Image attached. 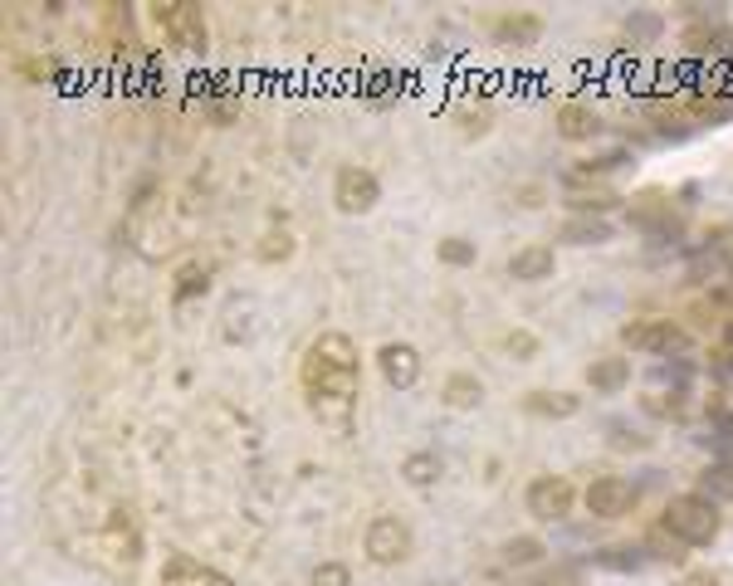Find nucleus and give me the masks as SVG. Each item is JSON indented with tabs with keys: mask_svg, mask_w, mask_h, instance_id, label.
<instances>
[{
	"mask_svg": "<svg viewBox=\"0 0 733 586\" xmlns=\"http://www.w3.org/2000/svg\"><path fill=\"white\" fill-rule=\"evenodd\" d=\"M157 25L167 29L176 49L186 54H206V20H200V5H186V0H157L152 5Z\"/></svg>",
	"mask_w": 733,
	"mask_h": 586,
	"instance_id": "6",
	"label": "nucleus"
},
{
	"mask_svg": "<svg viewBox=\"0 0 733 586\" xmlns=\"http://www.w3.org/2000/svg\"><path fill=\"white\" fill-rule=\"evenodd\" d=\"M587 381H591V391H621L631 381V362L626 357H601V362H591L587 367Z\"/></svg>",
	"mask_w": 733,
	"mask_h": 586,
	"instance_id": "19",
	"label": "nucleus"
},
{
	"mask_svg": "<svg viewBox=\"0 0 733 586\" xmlns=\"http://www.w3.org/2000/svg\"><path fill=\"white\" fill-rule=\"evenodd\" d=\"M298 381H304V396L314 401V411L343 420V411L353 406L357 387H363V352H357V342L347 332H318L304 347Z\"/></svg>",
	"mask_w": 733,
	"mask_h": 586,
	"instance_id": "1",
	"label": "nucleus"
},
{
	"mask_svg": "<svg viewBox=\"0 0 733 586\" xmlns=\"http://www.w3.org/2000/svg\"><path fill=\"white\" fill-rule=\"evenodd\" d=\"M552 269H558V255H552V245H528V249H518V255L509 259V274H514L518 284H538V279H552Z\"/></svg>",
	"mask_w": 733,
	"mask_h": 586,
	"instance_id": "16",
	"label": "nucleus"
},
{
	"mask_svg": "<svg viewBox=\"0 0 733 586\" xmlns=\"http://www.w3.org/2000/svg\"><path fill=\"white\" fill-rule=\"evenodd\" d=\"M363 552L367 562H377V567H396V562L411 558V528L406 518H396V513H381V518L367 523L363 533Z\"/></svg>",
	"mask_w": 733,
	"mask_h": 586,
	"instance_id": "5",
	"label": "nucleus"
},
{
	"mask_svg": "<svg viewBox=\"0 0 733 586\" xmlns=\"http://www.w3.org/2000/svg\"><path fill=\"white\" fill-rule=\"evenodd\" d=\"M705 489L733 499V464H709V469H705Z\"/></svg>",
	"mask_w": 733,
	"mask_h": 586,
	"instance_id": "30",
	"label": "nucleus"
},
{
	"mask_svg": "<svg viewBox=\"0 0 733 586\" xmlns=\"http://www.w3.org/2000/svg\"><path fill=\"white\" fill-rule=\"evenodd\" d=\"M621 196H611V191H597V196H572L567 210L572 216H601V210H616Z\"/></svg>",
	"mask_w": 733,
	"mask_h": 586,
	"instance_id": "25",
	"label": "nucleus"
},
{
	"mask_svg": "<svg viewBox=\"0 0 733 586\" xmlns=\"http://www.w3.org/2000/svg\"><path fill=\"white\" fill-rule=\"evenodd\" d=\"M611 235H616V225L601 216H572L567 225H562V240H567V245H607Z\"/></svg>",
	"mask_w": 733,
	"mask_h": 586,
	"instance_id": "18",
	"label": "nucleus"
},
{
	"mask_svg": "<svg viewBox=\"0 0 733 586\" xmlns=\"http://www.w3.org/2000/svg\"><path fill=\"white\" fill-rule=\"evenodd\" d=\"M646 558H650V548H636V542H626V548H601V552H597L601 567H616V572H636Z\"/></svg>",
	"mask_w": 733,
	"mask_h": 586,
	"instance_id": "23",
	"label": "nucleus"
},
{
	"mask_svg": "<svg viewBox=\"0 0 733 586\" xmlns=\"http://www.w3.org/2000/svg\"><path fill=\"white\" fill-rule=\"evenodd\" d=\"M538 586H582V577H577V572H543Z\"/></svg>",
	"mask_w": 733,
	"mask_h": 586,
	"instance_id": "33",
	"label": "nucleus"
},
{
	"mask_svg": "<svg viewBox=\"0 0 733 586\" xmlns=\"http://www.w3.org/2000/svg\"><path fill=\"white\" fill-rule=\"evenodd\" d=\"M436 259H440V265H450V269H469L479 259V249H475V240H465V235H445L436 245Z\"/></svg>",
	"mask_w": 733,
	"mask_h": 586,
	"instance_id": "21",
	"label": "nucleus"
},
{
	"mask_svg": "<svg viewBox=\"0 0 733 586\" xmlns=\"http://www.w3.org/2000/svg\"><path fill=\"white\" fill-rule=\"evenodd\" d=\"M98 538H103V552L113 567H137V558H143V523H137V513L127 509V503H113V509L103 513V528H98Z\"/></svg>",
	"mask_w": 733,
	"mask_h": 586,
	"instance_id": "3",
	"label": "nucleus"
},
{
	"mask_svg": "<svg viewBox=\"0 0 733 586\" xmlns=\"http://www.w3.org/2000/svg\"><path fill=\"white\" fill-rule=\"evenodd\" d=\"M572 503H577V484L562 479V474H538L534 484H528V513L543 523H562L572 513Z\"/></svg>",
	"mask_w": 733,
	"mask_h": 586,
	"instance_id": "8",
	"label": "nucleus"
},
{
	"mask_svg": "<svg viewBox=\"0 0 733 586\" xmlns=\"http://www.w3.org/2000/svg\"><path fill=\"white\" fill-rule=\"evenodd\" d=\"M543 558H548V548L538 538H509L504 542V562H509V567H543Z\"/></svg>",
	"mask_w": 733,
	"mask_h": 586,
	"instance_id": "22",
	"label": "nucleus"
},
{
	"mask_svg": "<svg viewBox=\"0 0 733 586\" xmlns=\"http://www.w3.org/2000/svg\"><path fill=\"white\" fill-rule=\"evenodd\" d=\"M518 406L528 411V416H543V420H567V416H577L582 411V401L572 396V391H552V387H543V391H528Z\"/></svg>",
	"mask_w": 733,
	"mask_h": 586,
	"instance_id": "14",
	"label": "nucleus"
},
{
	"mask_svg": "<svg viewBox=\"0 0 733 586\" xmlns=\"http://www.w3.org/2000/svg\"><path fill=\"white\" fill-rule=\"evenodd\" d=\"M646 406H650V416H660V420H685V416H689V411H685V391H670V396H650Z\"/></svg>",
	"mask_w": 733,
	"mask_h": 586,
	"instance_id": "27",
	"label": "nucleus"
},
{
	"mask_svg": "<svg viewBox=\"0 0 733 586\" xmlns=\"http://www.w3.org/2000/svg\"><path fill=\"white\" fill-rule=\"evenodd\" d=\"M440 474H445V464H440L436 450H411L406 460H401V479H406L411 489H436Z\"/></svg>",
	"mask_w": 733,
	"mask_h": 586,
	"instance_id": "17",
	"label": "nucleus"
},
{
	"mask_svg": "<svg viewBox=\"0 0 733 586\" xmlns=\"http://www.w3.org/2000/svg\"><path fill=\"white\" fill-rule=\"evenodd\" d=\"M504 352H509V357H538V338H534V332H524V328H514L504 338Z\"/></svg>",
	"mask_w": 733,
	"mask_h": 586,
	"instance_id": "29",
	"label": "nucleus"
},
{
	"mask_svg": "<svg viewBox=\"0 0 733 586\" xmlns=\"http://www.w3.org/2000/svg\"><path fill=\"white\" fill-rule=\"evenodd\" d=\"M494 35L504 45H534L543 35V15L538 10H504V15H494Z\"/></svg>",
	"mask_w": 733,
	"mask_h": 586,
	"instance_id": "13",
	"label": "nucleus"
},
{
	"mask_svg": "<svg viewBox=\"0 0 733 586\" xmlns=\"http://www.w3.org/2000/svg\"><path fill=\"white\" fill-rule=\"evenodd\" d=\"M714 352H733V318L724 322V338H719V347Z\"/></svg>",
	"mask_w": 733,
	"mask_h": 586,
	"instance_id": "34",
	"label": "nucleus"
},
{
	"mask_svg": "<svg viewBox=\"0 0 733 586\" xmlns=\"http://www.w3.org/2000/svg\"><path fill=\"white\" fill-rule=\"evenodd\" d=\"M162 586H235V582L220 567H210V562L172 552V558H162Z\"/></svg>",
	"mask_w": 733,
	"mask_h": 586,
	"instance_id": "11",
	"label": "nucleus"
},
{
	"mask_svg": "<svg viewBox=\"0 0 733 586\" xmlns=\"http://www.w3.org/2000/svg\"><path fill=\"white\" fill-rule=\"evenodd\" d=\"M377 371L387 387L396 391H411L420 381V352L411 342H381L377 347Z\"/></svg>",
	"mask_w": 733,
	"mask_h": 586,
	"instance_id": "10",
	"label": "nucleus"
},
{
	"mask_svg": "<svg viewBox=\"0 0 733 586\" xmlns=\"http://www.w3.org/2000/svg\"><path fill=\"white\" fill-rule=\"evenodd\" d=\"M709 426L719 440H733V411H709Z\"/></svg>",
	"mask_w": 733,
	"mask_h": 586,
	"instance_id": "32",
	"label": "nucleus"
},
{
	"mask_svg": "<svg viewBox=\"0 0 733 586\" xmlns=\"http://www.w3.org/2000/svg\"><path fill=\"white\" fill-rule=\"evenodd\" d=\"M363 94H367V103H371V108H387V103H396V94H401V78H391V74H371Z\"/></svg>",
	"mask_w": 733,
	"mask_h": 586,
	"instance_id": "24",
	"label": "nucleus"
},
{
	"mask_svg": "<svg viewBox=\"0 0 733 586\" xmlns=\"http://www.w3.org/2000/svg\"><path fill=\"white\" fill-rule=\"evenodd\" d=\"M485 401V381L475 371H450L445 387H440V406L445 411H475Z\"/></svg>",
	"mask_w": 733,
	"mask_h": 586,
	"instance_id": "15",
	"label": "nucleus"
},
{
	"mask_svg": "<svg viewBox=\"0 0 733 586\" xmlns=\"http://www.w3.org/2000/svg\"><path fill=\"white\" fill-rule=\"evenodd\" d=\"M601 133V118L591 103H562L558 108V137L562 143H591Z\"/></svg>",
	"mask_w": 733,
	"mask_h": 586,
	"instance_id": "12",
	"label": "nucleus"
},
{
	"mask_svg": "<svg viewBox=\"0 0 733 586\" xmlns=\"http://www.w3.org/2000/svg\"><path fill=\"white\" fill-rule=\"evenodd\" d=\"M582 503H587L591 518H626V513L636 509V484L616 479V474H601V479H591V489L582 493Z\"/></svg>",
	"mask_w": 733,
	"mask_h": 586,
	"instance_id": "9",
	"label": "nucleus"
},
{
	"mask_svg": "<svg viewBox=\"0 0 733 586\" xmlns=\"http://www.w3.org/2000/svg\"><path fill=\"white\" fill-rule=\"evenodd\" d=\"M660 533H670L680 548H709L719 538V509L705 493H675L660 509Z\"/></svg>",
	"mask_w": 733,
	"mask_h": 586,
	"instance_id": "2",
	"label": "nucleus"
},
{
	"mask_svg": "<svg viewBox=\"0 0 733 586\" xmlns=\"http://www.w3.org/2000/svg\"><path fill=\"white\" fill-rule=\"evenodd\" d=\"M714 367H724L729 377H733V352H714Z\"/></svg>",
	"mask_w": 733,
	"mask_h": 586,
	"instance_id": "35",
	"label": "nucleus"
},
{
	"mask_svg": "<svg viewBox=\"0 0 733 586\" xmlns=\"http://www.w3.org/2000/svg\"><path fill=\"white\" fill-rule=\"evenodd\" d=\"M621 342L636 352H656V357H685L689 352V332L680 328L675 318H640V322H626Z\"/></svg>",
	"mask_w": 733,
	"mask_h": 586,
	"instance_id": "4",
	"label": "nucleus"
},
{
	"mask_svg": "<svg viewBox=\"0 0 733 586\" xmlns=\"http://www.w3.org/2000/svg\"><path fill=\"white\" fill-rule=\"evenodd\" d=\"M314 586H353V567L347 562H323V567H314Z\"/></svg>",
	"mask_w": 733,
	"mask_h": 586,
	"instance_id": "28",
	"label": "nucleus"
},
{
	"mask_svg": "<svg viewBox=\"0 0 733 586\" xmlns=\"http://www.w3.org/2000/svg\"><path fill=\"white\" fill-rule=\"evenodd\" d=\"M210 289V265H200V259H191V265L176 269V284H172V298L176 303H191L200 298V293Z\"/></svg>",
	"mask_w": 733,
	"mask_h": 586,
	"instance_id": "20",
	"label": "nucleus"
},
{
	"mask_svg": "<svg viewBox=\"0 0 733 586\" xmlns=\"http://www.w3.org/2000/svg\"><path fill=\"white\" fill-rule=\"evenodd\" d=\"M685 39H689V49H714V45H724V29H705V25H695Z\"/></svg>",
	"mask_w": 733,
	"mask_h": 586,
	"instance_id": "31",
	"label": "nucleus"
},
{
	"mask_svg": "<svg viewBox=\"0 0 733 586\" xmlns=\"http://www.w3.org/2000/svg\"><path fill=\"white\" fill-rule=\"evenodd\" d=\"M289 255H294V240H289V230H269V235L259 240V259H265V265L289 259Z\"/></svg>",
	"mask_w": 733,
	"mask_h": 586,
	"instance_id": "26",
	"label": "nucleus"
},
{
	"mask_svg": "<svg viewBox=\"0 0 733 586\" xmlns=\"http://www.w3.org/2000/svg\"><path fill=\"white\" fill-rule=\"evenodd\" d=\"M377 200H381V181H377V171H367V167H338V176H333V206L343 210V216H367V210H377Z\"/></svg>",
	"mask_w": 733,
	"mask_h": 586,
	"instance_id": "7",
	"label": "nucleus"
}]
</instances>
